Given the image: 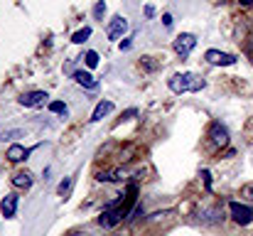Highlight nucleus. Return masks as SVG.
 Here are the masks:
<instances>
[{"instance_id":"nucleus-22","label":"nucleus","mask_w":253,"mask_h":236,"mask_svg":"<svg viewBox=\"0 0 253 236\" xmlns=\"http://www.w3.org/2000/svg\"><path fill=\"white\" fill-rule=\"evenodd\" d=\"M163 22H165V27H172V15H169V12L163 15Z\"/></svg>"},{"instance_id":"nucleus-3","label":"nucleus","mask_w":253,"mask_h":236,"mask_svg":"<svg viewBox=\"0 0 253 236\" xmlns=\"http://www.w3.org/2000/svg\"><path fill=\"white\" fill-rule=\"evenodd\" d=\"M172 47H174V52H177L179 57H189L192 49L197 47V37L189 35V32H182V35H177V40H174Z\"/></svg>"},{"instance_id":"nucleus-6","label":"nucleus","mask_w":253,"mask_h":236,"mask_svg":"<svg viewBox=\"0 0 253 236\" xmlns=\"http://www.w3.org/2000/svg\"><path fill=\"white\" fill-rule=\"evenodd\" d=\"M47 98H49V96H47L44 91H27V94H22L17 101H20V106H25V108H35V106H42Z\"/></svg>"},{"instance_id":"nucleus-11","label":"nucleus","mask_w":253,"mask_h":236,"mask_svg":"<svg viewBox=\"0 0 253 236\" xmlns=\"http://www.w3.org/2000/svg\"><path fill=\"white\" fill-rule=\"evenodd\" d=\"M113 111V103L111 101H98V106L93 108V113H91V123H96V121H101L103 116H108Z\"/></svg>"},{"instance_id":"nucleus-14","label":"nucleus","mask_w":253,"mask_h":236,"mask_svg":"<svg viewBox=\"0 0 253 236\" xmlns=\"http://www.w3.org/2000/svg\"><path fill=\"white\" fill-rule=\"evenodd\" d=\"M88 37H91V27H84V30H79V32L72 35V42H74V45H84Z\"/></svg>"},{"instance_id":"nucleus-7","label":"nucleus","mask_w":253,"mask_h":236,"mask_svg":"<svg viewBox=\"0 0 253 236\" xmlns=\"http://www.w3.org/2000/svg\"><path fill=\"white\" fill-rule=\"evenodd\" d=\"M209 138H211V143H214L216 148H226V145H229V131H226L221 123H211Z\"/></svg>"},{"instance_id":"nucleus-23","label":"nucleus","mask_w":253,"mask_h":236,"mask_svg":"<svg viewBox=\"0 0 253 236\" xmlns=\"http://www.w3.org/2000/svg\"><path fill=\"white\" fill-rule=\"evenodd\" d=\"M244 194H246L249 199H253V185H246V187H244Z\"/></svg>"},{"instance_id":"nucleus-1","label":"nucleus","mask_w":253,"mask_h":236,"mask_svg":"<svg viewBox=\"0 0 253 236\" xmlns=\"http://www.w3.org/2000/svg\"><path fill=\"white\" fill-rule=\"evenodd\" d=\"M168 86L174 94H189V91H202L207 86V81L199 77V74H192V72H182V74H172L168 79Z\"/></svg>"},{"instance_id":"nucleus-9","label":"nucleus","mask_w":253,"mask_h":236,"mask_svg":"<svg viewBox=\"0 0 253 236\" xmlns=\"http://www.w3.org/2000/svg\"><path fill=\"white\" fill-rule=\"evenodd\" d=\"M12 185H15L17 189H30V187H32V172H30V170L15 172V175H12Z\"/></svg>"},{"instance_id":"nucleus-19","label":"nucleus","mask_w":253,"mask_h":236,"mask_svg":"<svg viewBox=\"0 0 253 236\" xmlns=\"http://www.w3.org/2000/svg\"><path fill=\"white\" fill-rule=\"evenodd\" d=\"M103 12H106V2H103V0H98V2H96V7H93V15H96V17H103Z\"/></svg>"},{"instance_id":"nucleus-4","label":"nucleus","mask_w":253,"mask_h":236,"mask_svg":"<svg viewBox=\"0 0 253 236\" xmlns=\"http://www.w3.org/2000/svg\"><path fill=\"white\" fill-rule=\"evenodd\" d=\"M204 59H207L209 64H214V67H234V64L239 62L234 54H226V52H219V49H207Z\"/></svg>"},{"instance_id":"nucleus-5","label":"nucleus","mask_w":253,"mask_h":236,"mask_svg":"<svg viewBox=\"0 0 253 236\" xmlns=\"http://www.w3.org/2000/svg\"><path fill=\"white\" fill-rule=\"evenodd\" d=\"M126 30H128V20H126V17H121V15H116V17L108 22L106 35H108V40H121Z\"/></svg>"},{"instance_id":"nucleus-15","label":"nucleus","mask_w":253,"mask_h":236,"mask_svg":"<svg viewBox=\"0 0 253 236\" xmlns=\"http://www.w3.org/2000/svg\"><path fill=\"white\" fill-rule=\"evenodd\" d=\"M72 185H74V177H64V180L59 182V187H57V194H59V197H64V194H69V189H72Z\"/></svg>"},{"instance_id":"nucleus-17","label":"nucleus","mask_w":253,"mask_h":236,"mask_svg":"<svg viewBox=\"0 0 253 236\" xmlns=\"http://www.w3.org/2000/svg\"><path fill=\"white\" fill-rule=\"evenodd\" d=\"M86 67H88V69H93V67H98V54H96V52H93V49H91V52H86Z\"/></svg>"},{"instance_id":"nucleus-24","label":"nucleus","mask_w":253,"mask_h":236,"mask_svg":"<svg viewBox=\"0 0 253 236\" xmlns=\"http://www.w3.org/2000/svg\"><path fill=\"white\" fill-rule=\"evenodd\" d=\"M145 15L153 17V15H155V7H153V5H145Z\"/></svg>"},{"instance_id":"nucleus-18","label":"nucleus","mask_w":253,"mask_h":236,"mask_svg":"<svg viewBox=\"0 0 253 236\" xmlns=\"http://www.w3.org/2000/svg\"><path fill=\"white\" fill-rule=\"evenodd\" d=\"M202 214H207V219H204L207 224H216V222H219V217H216V214H219V209H204Z\"/></svg>"},{"instance_id":"nucleus-8","label":"nucleus","mask_w":253,"mask_h":236,"mask_svg":"<svg viewBox=\"0 0 253 236\" xmlns=\"http://www.w3.org/2000/svg\"><path fill=\"white\" fill-rule=\"evenodd\" d=\"M17 202H20L17 194H5V197H2V202H0V212H2L5 219H12V217H15V212H17Z\"/></svg>"},{"instance_id":"nucleus-16","label":"nucleus","mask_w":253,"mask_h":236,"mask_svg":"<svg viewBox=\"0 0 253 236\" xmlns=\"http://www.w3.org/2000/svg\"><path fill=\"white\" fill-rule=\"evenodd\" d=\"M49 111H52V113H62V116L69 113V108H67L64 101H52V103H49Z\"/></svg>"},{"instance_id":"nucleus-13","label":"nucleus","mask_w":253,"mask_h":236,"mask_svg":"<svg viewBox=\"0 0 253 236\" xmlns=\"http://www.w3.org/2000/svg\"><path fill=\"white\" fill-rule=\"evenodd\" d=\"M74 79H77V84H82L86 89H96V86H98V81L91 77L88 72H74Z\"/></svg>"},{"instance_id":"nucleus-10","label":"nucleus","mask_w":253,"mask_h":236,"mask_svg":"<svg viewBox=\"0 0 253 236\" xmlns=\"http://www.w3.org/2000/svg\"><path fill=\"white\" fill-rule=\"evenodd\" d=\"M27 155H30V150H27V148H22L20 143H12V145L7 148V153H5V157H7L10 162H22Z\"/></svg>"},{"instance_id":"nucleus-12","label":"nucleus","mask_w":253,"mask_h":236,"mask_svg":"<svg viewBox=\"0 0 253 236\" xmlns=\"http://www.w3.org/2000/svg\"><path fill=\"white\" fill-rule=\"evenodd\" d=\"M123 177H126L123 170H108V172H98V175H96L98 182H118V180H123Z\"/></svg>"},{"instance_id":"nucleus-2","label":"nucleus","mask_w":253,"mask_h":236,"mask_svg":"<svg viewBox=\"0 0 253 236\" xmlns=\"http://www.w3.org/2000/svg\"><path fill=\"white\" fill-rule=\"evenodd\" d=\"M229 212H231V219H234L239 227H249V224H253V209L249 204L231 202V204H229Z\"/></svg>"},{"instance_id":"nucleus-25","label":"nucleus","mask_w":253,"mask_h":236,"mask_svg":"<svg viewBox=\"0 0 253 236\" xmlns=\"http://www.w3.org/2000/svg\"><path fill=\"white\" fill-rule=\"evenodd\" d=\"M239 2H241V5H249V7L253 5V0H239Z\"/></svg>"},{"instance_id":"nucleus-20","label":"nucleus","mask_w":253,"mask_h":236,"mask_svg":"<svg viewBox=\"0 0 253 236\" xmlns=\"http://www.w3.org/2000/svg\"><path fill=\"white\" fill-rule=\"evenodd\" d=\"M22 136H25V133L15 128V131H5V133H2V141H5V138H7V141H10V138H22Z\"/></svg>"},{"instance_id":"nucleus-21","label":"nucleus","mask_w":253,"mask_h":236,"mask_svg":"<svg viewBox=\"0 0 253 236\" xmlns=\"http://www.w3.org/2000/svg\"><path fill=\"white\" fill-rule=\"evenodd\" d=\"M202 177H204V185H207V189H211V180H209V172H207V170L202 172Z\"/></svg>"}]
</instances>
